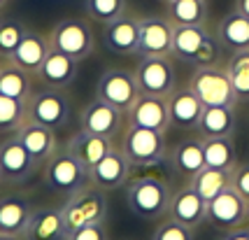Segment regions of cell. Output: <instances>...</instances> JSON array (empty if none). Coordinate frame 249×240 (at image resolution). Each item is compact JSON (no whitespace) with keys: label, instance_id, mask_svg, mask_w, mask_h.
I'll list each match as a JSON object with an SVG mask.
<instances>
[{"label":"cell","instance_id":"cell-17","mask_svg":"<svg viewBox=\"0 0 249 240\" xmlns=\"http://www.w3.org/2000/svg\"><path fill=\"white\" fill-rule=\"evenodd\" d=\"M205 105L189 87H175L173 93L168 96V114H170V126L182 129V131H196L198 121L203 114Z\"/></svg>","mask_w":249,"mask_h":240},{"label":"cell","instance_id":"cell-26","mask_svg":"<svg viewBox=\"0 0 249 240\" xmlns=\"http://www.w3.org/2000/svg\"><path fill=\"white\" fill-rule=\"evenodd\" d=\"M238 129V117H235V108H226V105H214V108H205L198 121V135L200 138H233Z\"/></svg>","mask_w":249,"mask_h":240},{"label":"cell","instance_id":"cell-38","mask_svg":"<svg viewBox=\"0 0 249 240\" xmlns=\"http://www.w3.org/2000/svg\"><path fill=\"white\" fill-rule=\"evenodd\" d=\"M68 240H109V233L105 222H100V224H89V226L68 233Z\"/></svg>","mask_w":249,"mask_h":240},{"label":"cell","instance_id":"cell-36","mask_svg":"<svg viewBox=\"0 0 249 240\" xmlns=\"http://www.w3.org/2000/svg\"><path fill=\"white\" fill-rule=\"evenodd\" d=\"M84 12L91 21L105 26L126 12V0H84Z\"/></svg>","mask_w":249,"mask_h":240},{"label":"cell","instance_id":"cell-3","mask_svg":"<svg viewBox=\"0 0 249 240\" xmlns=\"http://www.w3.org/2000/svg\"><path fill=\"white\" fill-rule=\"evenodd\" d=\"M58 210L63 215L68 233H72V231L82 229V226L105 222V217H107V198H105L103 189L87 185L75 194L65 196L63 203L58 205Z\"/></svg>","mask_w":249,"mask_h":240},{"label":"cell","instance_id":"cell-15","mask_svg":"<svg viewBox=\"0 0 249 240\" xmlns=\"http://www.w3.org/2000/svg\"><path fill=\"white\" fill-rule=\"evenodd\" d=\"M103 40H105V47H107L109 52H114V54H121V56L138 54V44H140V19L128 14V12H124L114 21L105 23Z\"/></svg>","mask_w":249,"mask_h":240},{"label":"cell","instance_id":"cell-25","mask_svg":"<svg viewBox=\"0 0 249 240\" xmlns=\"http://www.w3.org/2000/svg\"><path fill=\"white\" fill-rule=\"evenodd\" d=\"M170 166L175 173L182 175L186 182L205 168V152H203V138H186L177 142L170 152Z\"/></svg>","mask_w":249,"mask_h":240},{"label":"cell","instance_id":"cell-23","mask_svg":"<svg viewBox=\"0 0 249 240\" xmlns=\"http://www.w3.org/2000/svg\"><path fill=\"white\" fill-rule=\"evenodd\" d=\"M23 240H68L63 215L58 207H40L23 233Z\"/></svg>","mask_w":249,"mask_h":240},{"label":"cell","instance_id":"cell-16","mask_svg":"<svg viewBox=\"0 0 249 240\" xmlns=\"http://www.w3.org/2000/svg\"><path fill=\"white\" fill-rule=\"evenodd\" d=\"M128 124L142 126V129H152V131L168 133L170 129V114H168V98L163 96H149L140 93L138 100L133 103V108L126 112Z\"/></svg>","mask_w":249,"mask_h":240},{"label":"cell","instance_id":"cell-33","mask_svg":"<svg viewBox=\"0 0 249 240\" xmlns=\"http://www.w3.org/2000/svg\"><path fill=\"white\" fill-rule=\"evenodd\" d=\"M226 70L238 103H249V49L247 52H233L226 63Z\"/></svg>","mask_w":249,"mask_h":240},{"label":"cell","instance_id":"cell-45","mask_svg":"<svg viewBox=\"0 0 249 240\" xmlns=\"http://www.w3.org/2000/svg\"><path fill=\"white\" fill-rule=\"evenodd\" d=\"M0 63H2V58H0Z\"/></svg>","mask_w":249,"mask_h":240},{"label":"cell","instance_id":"cell-44","mask_svg":"<svg viewBox=\"0 0 249 240\" xmlns=\"http://www.w3.org/2000/svg\"><path fill=\"white\" fill-rule=\"evenodd\" d=\"M161 2H170V0H161Z\"/></svg>","mask_w":249,"mask_h":240},{"label":"cell","instance_id":"cell-29","mask_svg":"<svg viewBox=\"0 0 249 240\" xmlns=\"http://www.w3.org/2000/svg\"><path fill=\"white\" fill-rule=\"evenodd\" d=\"M210 37V31L205 26H175L173 31V52L170 56H175L182 63H194L196 54L200 52V47Z\"/></svg>","mask_w":249,"mask_h":240},{"label":"cell","instance_id":"cell-12","mask_svg":"<svg viewBox=\"0 0 249 240\" xmlns=\"http://www.w3.org/2000/svg\"><path fill=\"white\" fill-rule=\"evenodd\" d=\"M40 166L33 161V156L26 152L19 138L10 135L0 142V180L10 185H21L28 182Z\"/></svg>","mask_w":249,"mask_h":240},{"label":"cell","instance_id":"cell-18","mask_svg":"<svg viewBox=\"0 0 249 240\" xmlns=\"http://www.w3.org/2000/svg\"><path fill=\"white\" fill-rule=\"evenodd\" d=\"M207 215V201L194 186L186 182L182 189H177L170 198V207H168V217L177 219L179 224H184L189 229H198Z\"/></svg>","mask_w":249,"mask_h":240},{"label":"cell","instance_id":"cell-8","mask_svg":"<svg viewBox=\"0 0 249 240\" xmlns=\"http://www.w3.org/2000/svg\"><path fill=\"white\" fill-rule=\"evenodd\" d=\"M133 73L138 79L140 93L168 98L177 87V73L170 56H142Z\"/></svg>","mask_w":249,"mask_h":240},{"label":"cell","instance_id":"cell-10","mask_svg":"<svg viewBox=\"0 0 249 240\" xmlns=\"http://www.w3.org/2000/svg\"><path fill=\"white\" fill-rule=\"evenodd\" d=\"M70 119V98L63 89L44 87L40 91H33L28 100V121L42 124L49 129H61Z\"/></svg>","mask_w":249,"mask_h":240},{"label":"cell","instance_id":"cell-4","mask_svg":"<svg viewBox=\"0 0 249 240\" xmlns=\"http://www.w3.org/2000/svg\"><path fill=\"white\" fill-rule=\"evenodd\" d=\"M121 149L135 168H154L168 159L165 133L128 124L121 133Z\"/></svg>","mask_w":249,"mask_h":240},{"label":"cell","instance_id":"cell-11","mask_svg":"<svg viewBox=\"0 0 249 240\" xmlns=\"http://www.w3.org/2000/svg\"><path fill=\"white\" fill-rule=\"evenodd\" d=\"M126 121H128L126 112H121V110H117L114 105H109L100 98H93L91 103H87L79 112V129L82 131L103 135L109 140H117L124 133V129L128 126Z\"/></svg>","mask_w":249,"mask_h":240},{"label":"cell","instance_id":"cell-28","mask_svg":"<svg viewBox=\"0 0 249 240\" xmlns=\"http://www.w3.org/2000/svg\"><path fill=\"white\" fill-rule=\"evenodd\" d=\"M33 91L35 89H33L31 73H26L23 68H19L10 58H2V63H0V93L28 103Z\"/></svg>","mask_w":249,"mask_h":240},{"label":"cell","instance_id":"cell-5","mask_svg":"<svg viewBox=\"0 0 249 240\" xmlns=\"http://www.w3.org/2000/svg\"><path fill=\"white\" fill-rule=\"evenodd\" d=\"M49 40H52L54 49L72 56L75 61L89 58L93 54V47H96L93 28L82 17H65V19H61L49 31Z\"/></svg>","mask_w":249,"mask_h":240},{"label":"cell","instance_id":"cell-39","mask_svg":"<svg viewBox=\"0 0 249 240\" xmlns=\"http://www.w3.org/2000/svg\"><path fill=\"white\" fill-rule=\"evenodd\" d=\"M231 186L245 201H249V161H245V164L238 161V166L233 168V175H231Z\"/></svg>","mask_w":249,"mask_h":240},{"label":"cell","instance_id":"cell-42","mask_svg":"<svg viewBox=\"0 0 249 240\" xmlns=\"http://www.w3.org/2000/svg\"><path fill=\"white\" fill-rule=\"evenodd\" d=\"M0 240H23V238H17V236H5V233H0Z\"/></svg>","mask_w":249,"mask_h":240},{"label":"cell","instance_id":"cell-20","mask_svg":"<svg viewBox=\"0 0 249 240\" xmlns=\"http://www.w3.org/2000/svg\"><path fill=\"white\" fill-rule=\"evenodd\" d=\"M52 40L49 35L35 33V31H28V35L21 40V44L17 47V52L12 54L10 61H14L19 68H23L26 73H31L33 77L40 73L42 63L47 61V56L52 52Z\"/></svg>","mask_w":249,"mask_h":240},{"label":"cell","instance_id":"cell-14","mask_svg":"<svg viewBox=\"0 0 249 240\" xmlns=\"http://www.w3.org/2000/svg\"><path fill=\"white\" fill-rule=\"evenodd\" d=\"M175 26L168 17H142L140 19V56H170Z\"/></svg>","mask_w":249,"mask_h":240},{"label":"cell","instance_id":"cell-7","mask_svg":"<svg viewBox=\"0 0 249 240\" xmlns=\"http://www.w3.org/2000/svg\"><path fill=\"white\" fill-rule=\"evenodd\" d=\"M205 222L221 233L245 226L249 222V201H245L233 186H226L212 201H207Z\"/></svg>","mask_w":249,"mask_h":240},{"label":"cell","instance_id":"cell-41","mask_svg":"<svg viewBox=\"0 0 249 240\" xmlns=\"http://www.w3.org/2000/svg\"><path fill=\"white\" fill-rule=\"evenodd\" d=\"M235 12H240L242 17L249 19V0H235Z\"/></svg>","mask_w":249,"mask_h":240},{"label":"cell","instance_id":"cell-30","mask_svg":"<svg viewBox=\"0 0 249 240\" xmlns=\"http://www.w3.org/2000/svg\"><path fill=\"white\" fill-rule=\"evenodd\" d=\"M165 17L173 26H205L207 0H170Z\"/></svg>","mask_w":249,"mask_h":240},{"label":"cell","instance_id":"cell-9","mask_svg":"<svg viewBox=\"0 0 249 240\" xmlns=\"http://www.w3.org/2000/svg\"><path fill=\"white\" fill-rule=\"evenodd\" d=\"M140 96V87L133 70L126 68H107L103 75L98 77L96 84V98L105 100L109 105H114L121 112H128L133 103Z\"/></svg>","mask_w":249,"mask_h":240},{"label":"cell","instance_id":"cell-2","mask_svg":"<svg viewBox=\"0 0 249 240\" xmlns=\"http://www.w3.org/2000/svg\"><path fill=\"white\" fill-rule=\"evenodd\" d=\"M44 186L52 189L58 196H70L79 191L82 186L91 185V175L82 166V161L68 149V145H61L54 152V156L42 166Z\"/></svg>","mask_w":249,"mask_h":240},{"label":"cell","instance_id":"cell-1","mask_svg":"<svg viewBox=\"0 0 249 240\" xmlns=\"http://www.w3.org/2000/svg\"><path fill=\"white\" fill-rule=\"evenodd\" d=\"M173 191L163 177L138 175L126 182V205L135 217L144 222H159L168 215Z\"/></svg>","mask_w":249,"mask_h":240},{"label":"cell","instance_id":"cell-32","mask_svg":"<svg viewBox=\"0 0 249 240\" xmlns=\"http://www.w3.org/2000/svg\"><path fill=\"white\" fill-rule=\"evenodd\" d=\"M205 166L210 168H228L233 170L238 166V152L233 138H203Z\"/></svg>","mask_w":249,"mask_h":240},{"label":"cell","instance_id":"cell-34","mask_svg":"<svg viewBox=\"0 0 249 240\" xmlns=\"http://www.w3.org/2000/svg\"><path fill=\"white\" fill-rule=\"evenodd\" d=\"M28 121V103L0 93V133H17Z\"/></svg>","mask_w":249,"mask_h":240},{"label":"cell","instance_id":"cell-6","mask_svg":"<svg viewBox=\"0 0 249 240\" xmlns=\"http://www.w3.org/2000/svg\"><path fill=\"white\" fill-rule=\"evenodd\" d=\"M189 87L194 89V93L200 98L205 108H214V105H226V108H235L238 98L231 84L228 70L221 66H207V68H196V73L189 79Z\"/></svg>","mask_w":249,"mask_h":240},{"label":"cell","instance_id":"cell-21","mask_svg":"<svg viewBox=\"0 0 249 240\" xmlns=\"http://www.w3.org/2000/svg\"><path fill=\"white\" fill-rule=\"evenodd\" d=\"M65 145H68V149L82 161V166L87 168L89 173H91V168H93L105 154H109L114 147H117V142L114 140L103 138V135L87 133V131H82V129H79L70 140L65 142Z\"/></svg>","mask_w":249,"mask_h":240},{"label":"cell","instance_id":"cell-27","mask_svg":"<svg viewBox=\"0 0 249 240\" xmlns=\"http://www.w3.org/2000/svg\"><path fill=\"white\" fill-rule=\"evenodd\" d=\"M217 40L226 52H247L249 49V19L242 17L240 12L226 14L217 26Z\"/></svg>","mask_w":249,"mask_h":240},{"label":"cell","instance_id":"cell-46","mask_svg":"<svg viewBox=\"0 0 249 240\" xmlns=\"http://www.w3.org/2000/svg\"><path fill=\"white\" fill-rule=\"evenodd\" d=\"M0 21H2V17H0Z\"/></svg>","mask_w":249,"mask_h":240},{"label":"cell","instance_id":"cell-13","mask_svg":"<svg viewBox=\"0 0 249 240\" xmlns=\"http://www.w3.org/2000/svg\"><path fill=\"white\" fill-rule=\"evenodd\" d=\"M130 170L133 164L128 161V156L124 154L119 145L112 149L109 154H105L93 168H91V185L103 189V191H114L121 189L130 180Z\"/></svg>","mask_w":249,"mask_h":240},{"label":"cell","instance_id":"cell-22","mask_svg":"<svg viewBox=\"0 0 249 240\" xmlns=\"http://www.w3.org/2000/svg\"><path fill=\"white\" fill-rule=\"evenodd\" d=\"M77 63L79 61H75L72 56L63 54L58 49H52L47 61L40 68L37 77H40V82L44 87L49 89H68L77 77Z\"/></svg>","mask_w":249,"mask_h":240},{"label":"cell","instance_id":"cell-40","mask_svg":"<svg viewBox=\"0 0 249 240\" xmlns=\"http://www.w3.org/2000/svg\"><path fill=\"white\" fill-rule=\"evenodd\" d=\"M219 240H249V226L245 224V226H238L233 231H226Z\"/></svg>","mask_w":249,"mask_h":240},{"label":"cell","instance_id":"cell-19","mask_svg":"<svg viewBox=\"0 0 249 240\" xmlns=\"http://www.w3.org/2000/svg\"><path fill=\"white\" fill-rule=\"evenodd\" d=\"M14 135L19 138V142L26 147V152L31 154L33 161L37 166H44L54 156L56 149H58L54 129L42 126V124H35V121H26Z\"/></svg>","mask_w":249,"mask_h":240},{"label":"cell","instance_id":"cell-37","mask_svg":"<svg viewBox=\"0 0 249 240\" xmlns=\"http://www.w3.org/2000/svg\"><path fill=\"white\" fill-rule=\"evenodd\" d=\"M152 240H196V236H194V229L179 224L177 219L168 217L159 222L156 231L152 233Z\"/></svg>","mask_w":249,"mask_h":240},{"label":"cell","instance_id":"cell-43","mask_svg":"<svg viewBox=\"0 0 249 240\" xmlns=\"http://www.w3.org/2000/svg\"><path fill=\"white\" fill-rule=\"evenodd\" d=\"M5 5H7V0H0V10H2V7H5Z\"/></svg>","mask_w":249,"mask_h":240},{"label":"cell","instance_id":"cell-24","mask_svg":"<svg viewBox=\"0 0 249 240\" xmlns=\"http://www.w3.org/2000/svg\"><path fill=\"white\" fill-rule=\"evenodd\" d=\"M33 212L35 210L31 207L28 201L14 196H2L0 198V233L23 238V233H26L33 219Z\"/></svg>","mask_w":249,"mask_h":240},{"label":"cell","instance_id":"cell-31","mask_svg":"<svg viewBox=\"0 0 249 240\" xmlns=\"http://www.w3.org/2000/svg\"><path fill=\"white\" fill-rule=\"evenodd\" d=\"M231 175H233V170H228V168H210V166H205L200 173H196L189 180V185L194 186L205 201H212L219 191L231 186Z\"/></svg>","mask_w":249,"mask_h":240},{"label":"cell","instance_id":"cell-35","mask_svg":"<svg viewBox=\"0 0 249 240\" xmlns=\"http://www.w3.org/2000/svg\"><path fill=\"white\" fill-rule=\"evenodd\" d=\"M28 35V28L19 19H2L0 21V58H12L17 47Z\"/></svg>","mask_w":249,"mask_h":240}]
</instances>
